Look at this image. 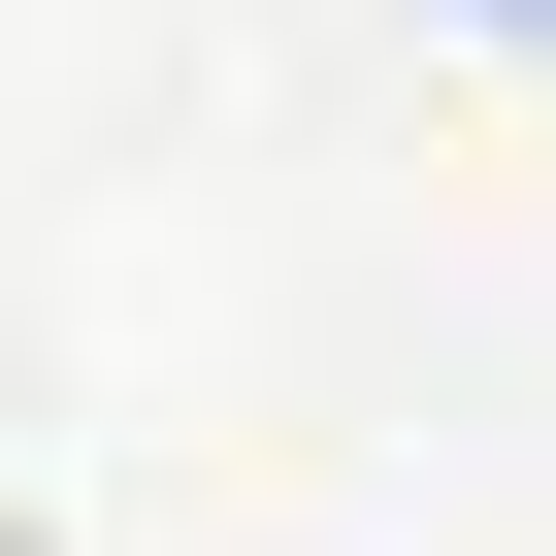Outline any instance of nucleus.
Wrapping results in <instances>:
<instances>
[{
    "label": "nucleus",
    "instance_id": "1",
    "mask_svg": "<svg viewBox=\"0 0 556 556\" xmlns=\"http://www.w3.org/2000/svg\"><path fill=\"white\" fill-rule=\"evenodd\" d=\"M491 34H556V0H491Z\"/></svg>",
    "mask_w": 556,
    "mask_h": 556
}]
</instances>
